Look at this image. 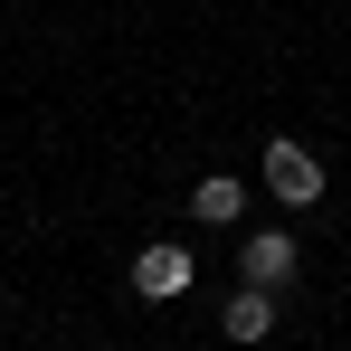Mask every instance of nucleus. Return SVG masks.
I'll return each mask as SVG.
<instances>
[{"mask_svg":"<svg viewBox=\"0 0 351 351\" xmlns=\"http://www.w3.org/2000/svg\"><path fill=\"white\" fill-rule=\"evenodd\" d=\"M190 219H199V228H237V219H247V180H228V171L190 180Z\"/></svg>","mask_w":351,"mask_h":351,"instance_id":"20e7f679","label":"nucleus"},{"mask_svg":"<svg viewBox=\"0 0 351 351\" xmlns=\"http://www.w3.org/2000/svg\"><path fill=\"white\" fill-rule=\"evenodd\" d=\"M266 190H276L285 209H313V199H323V162H313L304 143H266Z\"/></svg>","mask_w":351,"mask_h":351,"instance_id":"f03ea898","label":"nucleus"},{"mask_svg":"<svg viewBox=\"0 0 351 351\" xmlns=\"http://www.w3.org/2000/svg\"><path fill=\"white\" fill-rule=\"evenodd\" d=\"M294 256H304V247H294L285 228H256L247 247H237V276H247V285H266V294H276V285H294Z\"/></svg>","mask_w":351,"mask_h":351,"instance_id":"7ed1b4c3","label":"nucleus"},{"mask_svg":"<svg viewBox=\"0 0 351 351\" xmlns=\"http://www.w3.org/2000/svg\"><path fill=\"white\" fill-rule=\"evenodd\" d=\"M190 276H199V256H190V247H171V237H152V247L133 256V294H143V304H180V294H190Z\"/></svg>","mask_w":351,"mask_h":351,"instance_id":"f257e3e1","label":"nucleus"},{"mask_svg":"<svg viewBox=\"0 0 351 351\" xmlns=\"http://www.w3.org/2000/svg\"><path fill=\"white\" fill-rule=\"evenodd\" d=\"M219 332L256 351L266 332H276V294H266V285H237V294H228V313H219Z\"/></svg>","mask_w":351,"mask_h":351,"instance_id":"39448f33","label":"nucleus"}]
</instances>
